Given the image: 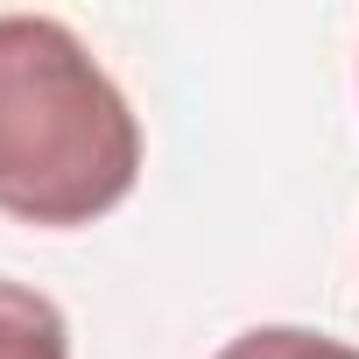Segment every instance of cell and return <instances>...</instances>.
Returning <instances> with one entry per match:
<instances>
[{"instance_id":"6da1fadb","label":"cell","mask_w":359,"mask_h":359,"mask_svg":"<svg viewBox=\"0 0 359 359\" xmlns=\"http://www.w3.org/2000/svg\"><path fill=\"white\" fill-rule=\"evenodd\" d=\"M141 120L106 64L50 15H0V212L71 233L127 205Z\"/></svg>"},{"instance_id":"3957f363","label":"cell","mask_w":359,"mask_h":359,"mask_svg":"<svg viewBox=\"0 0 359 359\" xmlns=\"http://www.w3.org/2000/svg\"><path fill=\"white\" fill-rule=\"evenodd\" d=\"M219 359H359V345L303 331V324H261V331H240Z\"/></svg>"},{"instance_id":"7a4b0ae2","label":"cell","mask_w":359,"mask_h":359,"mask_svg":"<svg viewBox=\"0 0 359 359\" xmlns=\"http://www.w3.org/2000/svg\"><path fill=\"white\" fill-rule=\"evenodd\" d=\"M0 359H71V324L43 289L0 282Z\"/></svg>"}]
</instances>
